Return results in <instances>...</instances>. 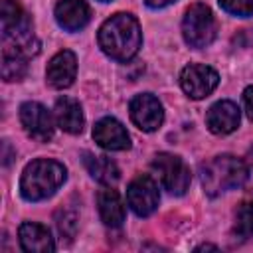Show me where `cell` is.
<instances>
[{"instance_id": "23", "label": "cell", "mask_w": 253, "mask_h": 253, "mask_svg": "<svg viewBox=\"0 0 253 253\" xmlns=\"http://www.w3.org/2000/svg\"><path fill=\"white\" fill-rule=\"evenodd\" d=\"M243 107H245L247 117L253 121V85H249V87L243 91Z\"/></svg>"}, {"instance_id": "15", "label": "cell", "mask_w": 253, "mask_h": 253, "mask_svg": "<svg viewBox=\"0 0 253 253\" xmlns=\"http://www.w3.org/2000/svg\"><path fill=\"white\" fill-rule=\"evenodd\" d=\"M55 20L65 32H79L91 20V10L85 0H59L55 4Z\"/></svg>"}, {"instance_id": "27", "label": "cell", "mask_w": 253, "mask_h": 253, "mask_svg": "<svg viewBox=\"0 0 253 253\" xmlns=\"http://www.w3.org/2000/svg\"><path fill=\"white\" fill-rule=\"evenodd\" d=\"M206 249L217 251V247H215V245H210V243H204V245H198V247H196V251H206Z\"/></svg>"}, {"instance_id": "24", "label": "cell", "mask_w": 253, "mask_h": 253, "mask_svg": "<svg viewBox=\"0 0 253 253\" xmlns=\"http://www.w3.org/2000/svg\"><path fill=\"white\" fill-rule=\"evenodd\" d=\"M245 166H247V180H245V184H247L249 192H253V148L247 152V158H245Z\"/></svg>"}, {"instance_id": "19", "label": "cell", "mask_w": 253, "mask_h": 253, "mask_svg": "<svg viewBox=\"0 0 253 253\" xmlns=\"http://www.w3.org/2000/svg\"><path fill=\"white\" fill-rule=\"evenodd\" d=\"M2 79L4 81H20L28 73V57L14 53V51H4L2 49V63H0Z\"/></svg>"}, {"instance_id": "21", "label": "cell", "mask_w": 253, "mask_h": 253, "mask_svg": "<svg viewBox=\"0 0 253 253\" xmlns=\"http://www.w3.org/2000/svg\"><path fill=\"white\" fill-rule=\"evenodd\" d=\"M55 225H57V231H59L61 237L73 239L75 231H77V213H75V210L61 208L55 213Z\"/></svg>"}, {"instance_id": "10", "label": "cell", "mask_w": 253, "mask_h": 253, "mask_svg": "<svg viewBox=\"0 0 253 253\" xmlns=\"http://www.w3.org/2000/svg\"><path fill=\"white\" fill-rule=\"evenodd\" d=\"M53 117L38 101H26L20 105V123L28 136L38 142H47L53 136Z\"/></svg>"}, {"instance_id": "16", "label": "cell", "mask_w": 253, "mask_h": 253, "mask_svg": "<svg viewBox=\"0 0 253 253\" xmlns=\"http://www.w3.org/2000/svg\"><path fill=\"white\" fill-rule=\"evenodd\" d=\"M53 119H55V125L63 132H69V134H79L85 125V117H83V109H81L79 101L73 97H67V95H63L55 101Z\"/></svg>"}, {"instance_id": "9", "label": "cell", "mask_w": 253, "mask_h": 253, "mask_svg": "<svg viewBox=\"0 0 253 253\" xmlns=\"http://www.w3.org/2000/svg\"><path fill=\"white\" fill-rule=\"evenodd\" d=\"M130 121L144 132H154L164 123L162 103L152 93H138L128 103Z\"/></svg>"}, {"instance_id": "20", "label": "cell", "mask_w": 253, "mask_h": 253, "mask_svg": "<svg viewBox=\"0 0 253 253\" xmlns=\"http://www.w3.org/2000/svg\"><path fill=\"white\" fill-rule=\"evenodd\" d=\"M233 235L241 241L253 237V202H241L233 215Z\"/></svg>"}, {"instance_id": "5", "label": "cell", "mask_w": 253, "mask_h": 253, "mask_svg": "<svg viewBox=\"0 0 253 253\" xmlns=\"http://www.w3.org/2000/svg\"><path fill=\"white\" fill-rule=\"evenodd\" d=\"M182 36L184 42L194 49H204L215 40L217 22L210 6L196 2L186 10L182 20Z\"/></svg>"}, {"instance_id": "6", "label": "cell", "mask_w": 253, "mask_h": 253, "mask_svg": "<svg viewBox=\"0 0 253 253\" xmlns=\"http://www.w3.org/2000/svg\"><path fill=\"white\" fill-rule=\"evenodd\" d=\"M150 166L156 178L160 180L162 188L168 190L172 196H184L186 190L190 188L192 174L180 156L170 154V152H160L154 156Z\"/></svg>"}, {"instance_id": "8", "label": "cell", "mask_w": 253, "mask_h": 253, "mask_svg": "<svg viewBox=\"0 0 253 253\" xmlns=\"http://www.w3.org/2000/svg\"><path fill=\"white\" fill-rule=\"evenodd\" d=\"M219 83V75L213 67L204 63H190L180 73V85L182 91L190 99H204L208 97Z\"/></svg>"}, {"instance_id": "14", "label": "cell", "mask_w": 253, "mask_h": 253, "mask_svg": "<svg viewBox=\"0 0 253 253\" xmlns=\"http://www.w3.org/2000/svg\"><path fill=\"white\" fill-rule=\"evenodd\" d=\"M18 239H20V247L28 253H53L55 251V241L49 229L36 221H24L18 227Z\"/></svg>"}, {"instance_id": "3", "label": "cell", "mask_w": 253, "mask_h": 253, "mask_svg": "<svg viewBox=\"0 0 253 253\" xmlns=\"http://www.w3.org/2000/svg\"><path fill=\"white\" fill-rule=\"evenodd\" d=\"M67 178V170L61 162L51 158L32 160L20 178V194L28 202H42L53 196Z\"/></svg>"}, {"instance_id": "28", "label": "cell", "mask_w": 253, "mask_h": 253, "mask_svg": "<svg viewBox=\"0 0 253 253\" xmlns=\"http://www.w3.org/2000/svg\"><path fill=\"white\" fill-rule=\"evenodd\" d=\"M101 2H111V0H101Z\"/></svg>"}, {"instance_id": "18", "label": "cell", "mask_w": 253, "mask_h": 253, "mask_svg": "<svg viewBox=\"0 0 253 253\" xmlns=\"http://www.w3.org/2000/svg\"><path fill=\"white\" fill-rule=\"evenodd\" d=\"M83 164H85L87 172L91 174V178H95L97 182H101L105 186H115L121 178L119 166L109 156H97L91 152H83Z\"/></svg>"}, {"instance_id": "11", "label": "cell", "mask_w": 253, "mask_h": 253, "mask_svg": "<svg viewBox=\"0 0 253 253\" xmlns=\"http://www.w3.org/2000/svg\"><path fill=\"white\" fill-rule=\"evenodd\" d=\"M77 75V57L71 49H61L57 51L45 69V81L53 89H67L73 85Z\"/></svg>"}, {"instance_id": "4", "label": "cell", "mask_w": 253, "mask_h": 253, "mask_svg": "<svg viewBox=\"0 0 253 253\" xmlns=\"http://www.w3.org/2000/svg\"><path fill=\"white\" fill-rule=\"evenodd\" d=\"M200 180L204 192L211 198L235 190L247 180L245 160L233 154H217L200 166Z\"/></svg>"}, {"instance_id": "12", "label": "cell", "mask_w": 253, "mask_h": 253, "mask_svg": "<svg viewBox=\"0 0 253 253\" xmlns=\"http://www.w3.org/2000/svg\"><path fill=\"white\" fill-rule=\"evenodd\" d=\"M95 142L105 150H126L130 148V136L121 121L115 117H103L93 126Z\"/></svg>"}, {"instance_id": "1", "label": "cell", "mask_w": 253, "mask_h": 253, "mask_svg": "<svg viewBox=\"0 0 253 253\" xmlns=\"http://www.w3.org/2000/svg\"><path fill=\"white\" fill-rule=\"evenodd\" d=\"M99 47L105 55H109L115 61H130L140 45H142V32L140 24L132 14L119 12L107 18L97 34Z\"/></svg>"}, {"instance_id": "17", "label": "cell", "mask_w": 253, "mask_h": 253, "mask_svg": "<svg viewBox=\"0 0 253 253\" xmlns=\"http://www.w3.org/2000/svg\"><path fill=\"white\" fill-rule=\"evenodd\" d=\"M97 210L101 215V221L107 227H121L125 221V204L117 190L111 186L97 192Z\"/></svg>"}, {"instance_id": "25", "label": "cell", "mask_w": 253, "mask_h": 253, "mask_svg": "<svg viewBox=\"0 0 253 253\" xmlns=\"http://www.w3.org/2000/svg\"><path fill=\"white\" fill-rule=\"evenodd\" d=\"M176 0H144V4L148 6V8H154V10H158V8H166V6H170V4H174Z\"/></svg>"}, {"instance_id": "26", "label": "cell", "mask_w": 253, "mask_h": 253, "mask_svg": "<svg viewBox=\"0 0 253 253\" xmlns=\"http://www.w3.org/2000/svg\"><path fill=\"white\" fill-rule=\"evenodd\" d=\"M2 146H4V166H8V164H10V160H12V158H10V152H8V142L4 140V144H2Z\"/></svg>"}, {"instance_id": "13", "label": "cell", "mask_w": 253, "mask_h": 253, "mask_svg": "<svg viewBox=\"0 0 253 253\" xmlns=\"http://www.w3.org/2000/svg\"><path fill=\"white\" fill-rule=\"evenodd\" d=\"M241 111L237 103L223 99L213 103L206 113V125L213 134H229L239 126Z\"/></svg>"}, {"instance_id": "7", "label": "cell", "mask_w": 253, "mask_h": 253, "mask_svg": "<svg viewBox=\"0 0 253 253\" xmlns=\"http://www.w3.org/2000/svg\"><path fill=\"white\" fill-rule=\"evenodd\" d=\"M160 202L158 184L148 174L134 176L126 186V204L138 217H148Z\"/></svg>"}, {"instance_id": "22", "label": "cell", "mask_w": 253, "mask_h": 253, "mask_svg": "<svg viewBox=\"0 0 253 253\" xmlns=\"http://www.w3.org/2000/svg\"><path fill=\"white\" fill-rule=\"evenodd\" d=\"M219 6L237 18H249L253 16V0H217Z\"/></svg>"}, {"instance_id": "2", "label": "cell", "mask_w": 253, "mask_h": 253, "mask_svg": "<svg viewBox=\"0 0 253 253\" xmlns=\"http://www.w3.org/2000/svg\"><path fill=\"white\" fill-rule=\"evenodd\" d=\"M0 24H2L4 51H14L24 57H32L40 53V40L34 34L32 18L16 0H2Z\"/></svg>"}]
</instances>
